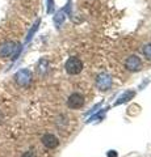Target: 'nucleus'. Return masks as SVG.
Here are the masks:
<instances>
[{"instance_id":"nucleus-1","label":"nucleus","mask_w":151,"mask_h":157,"mask_svg":"<svg viewBox=\"0 0 151 157\" xmlns=\"http://www.w3.org/2000/svg\"><path fill=\"white\" fill-rule=\"evenodd\" d=\"M18 45L13 41H6L3 43H0V58H8L14 54V51L17 50Z\"/></svg>"},{"instance_id":"nucleus-2","label":"nucleus","mask_w":151,"mask_h":157,"mask_svg":"<svg viewBox=\"0 0 151 157\" xmlns=\"http://www.w3.org/2000/svg\"><path fill=\"white\" fill-rule=\"evenodd\" d=\"M83 70V63L80 59L77 58H70L69 60L66 62V71L70 73V75H77L80 71Z\"/></svg>"},{"instance_id":"nucleus-3","label":"nucleus","mask_w":151,"mask_h":157,"mask_svg":"<svg viewBox=\"0 0 151 157\" xmlns=\"http://www.w3.org/2000/svg\"><path fill=\"white\" fill-rule=\"evenodd\" d=\"M14 80H16V82L18 85L26 86L32 80V73L29 72L28 70H21V71H18L16 75H14Z\"/></svg>"},{"instance_id":"nucleus-4","label":"nucleus","mask_w":151,"mask_h":157,"mask_svg":"<svg viewBox=\"0 0 151 157\" xmlns=\"http://www.w3.org/2000/svg\"><path fill=\"white\" fill-rule=\"evenodd\" d=\"M83 105H84V97L79 94V93L71 94L69 101H67V106H69L70 109H80Z\"/></svg>"},{"instance_id":"nucleus-5","label":"nucleus","mask_w":151,"mask_h":157,"mask_svg":"<svg viewBox=\"0 0 151 157\" xmlns=\"http://www.w3.org/2000/svg\"><path fill=\"white\" fill-rule=\"evenodd\" d=\"M141 66H142V62L137 55H130L128 59H126V63H125V67L130 71H138Z\"/></svg>"},{"instance_id":"nucleus-6","label":"nucleus","mask_w":151,"mask_h":157,"mask_svg":"<svg viewBox=\"0 0 151 157\" xmlns=\"http://www.w3.org/2000/svg\"><path fill=\"white\" fill-rule=\"evenodd\" d=\"M42 144L46 147V148H55L59 144V140H58V137L51 135V134H46L42 136Z\"/></svg>"},{"instance_id":"nucleus-7","label":"nucleus","mask_w":151,"mask_h":157,"mask_svg":"<svg viewBox=\"0 0 151 157\" xmlns=\"http://www.w3.org/2000/svg\"><path fill=\"white\" fill-rule=\"evenodd\" d=\"M110 84H112V78L108 75H105V73L100 75L99 78H97V86H99L100 89H103V90L108 89V88L110 86Z\"/></svg>"},{"instance_id":"nucleus-8","label":"nucleus","mask_w":151,"mask_h":157,"mask_svg":"<svg viewBox=\"0 0 151 157\" xmlns=\"http://www.w3.org/2000/svg\"><path fill=\"white\" fill-rule=\"evenodd\" d=\"M38 25H40V20H38V21L34 24V25H33V28L30 29V30H29V33H28V37H26V42H29V41H30V39L33 38V34H34V33L37 32Z\"/></svg>"},{"instance_id":"nucleus-9","label":"nucleus","mask_w":151,"mask_h":157,"mask_svg":"<svg viewBox=\"0 0 151 157\" xmlns=\"http://www.w3.org/2000/svg\"><path fill=\"white\" fill-rule=\"evenodd\" d=\"M47 70V62L45 60V59H42V60L38 63V67H37V71L40 72V73H43Z\"/></svg>"},{"instance_id":"nucleus-10","label":"nucleus","mask_w":151,"mask_h":157,"mask_svg":"<svg viewBox=\"0 0 151 157\" xmlns=\"http://www.w3.org/2000/svg\"><path fill=\"white\" fill-rule=\"evenodd\" d=\"M131 97H134V92H126L125 94L120 98V101L117 102V105L121 104V102H126V101H129V98H131Z\"/></svg>"},{"instance_id":"nucleus-11","label":"nucleus","mask_w":151,"mask_h":157,"mask_svg":"<svg viewBox=\"0 0 151 157\" xmlns=\"http://www.w3.org/2000/svg\"><path fill=\"white\" fill-rule=\"evenodd\" d=\"M142 52H143V55L149 59V60H151V45H146L142 48Z\"/></svg>"},{"instance_id":"nucleus-12","label":"nucleus","mask_w":151,"mask_h":157,"mask_svg":"<svg viewBox=\"0 0 151 157\" xmlns=\"http://www.w3.org/2000/svg\"><path fill=\"white\" fill-rule=\"evenodd\" d=\"M22 157H36V153H34V151H28L22 155Z\"/></svg>"},{"instance_id":"nucleus-13","label":"nucleus","mask_w":151,"mask_h":157,"mask_svg":"<svg viewBox=\"0 0 151 157\" xmlns=\"http://www.w3.org/2000/svg\"><path fill=\"white\" fill-rule=\"evenodd\" d=\"M47 4H49L47 12H53V0H47Z\"/></svg>"},{"instance_id":"nucleus-14","label":"nucleus","mask_w":151,"mask_h":157,"mask_svg":"<svg viewBox=\"0 0 151 157\" xmlns=\"http://www.w3.org/2000/svg\"><path fill=\"white\" fill-rule=\"evenodd\" d=\"M108 157H117V153H114V151H113V153H108Z\"/></svg>"},{"instance_id":"nucleus-15","label":"nucleus","mask_w":151,"mask_h":157,"mask_svg":"<svg viewBox=\"0 0 151 157\" xmlns=\"http://www.w3.org/2000/svg\"><path fill=\"white\" fill-rule=\"evenodd\" d=\"M3 119H4V115H3V113L0 111V123H2V122H3Z\"/></svg>"}]
</instances>
